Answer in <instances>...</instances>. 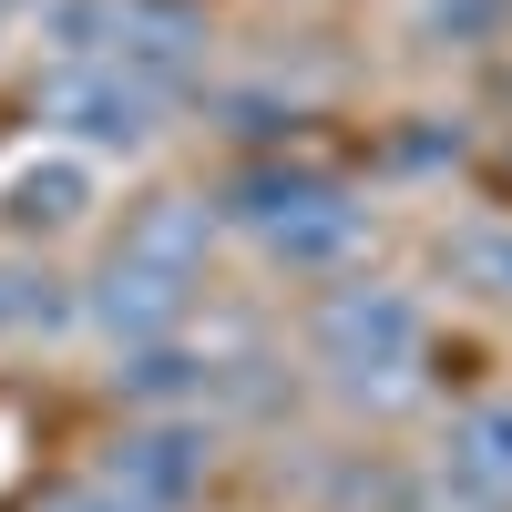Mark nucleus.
<instances>
[{"mask_svg":"<svg viewBox=\"0 0 512 512\" xmlns=\"http://www.w3.org/2000/svg\"><path fill=\"white\" fill-rule=\"evenodd\" d=\"M82 328V287L31 246H0V349H41V338Z\"/></svg>","mask_w":512,"mask_h":512,"instance_id":"obj_10","label":"nucleus"},{"mask_svg":"<svg viewBox=\"0 0 512 512\" xmlns=\"http://www.w3.org/2000/svg\"><path fill=\"white\" fill-rule=\"evenodd\" d=\"M113 72H134L144 93L185 103L205 93V62H216V21L195 11V0H123V31H113Z\"/></svg>","mask_w":512,"mask_h":512,"instance_id":"obj_7","label":"nucleus"},{"mask_svg":"<svg viewBox=\"0 0 512 512\" xmlns=\"http://www.w3.org/2000/svg\"><path fill=\"white\" fill-rule=\"evenodd\" d=\"M93 472L113 492H134L144 512H195L205 492H216V472H226V431L205 410H144V420H123V431L103 441Z\"/></svg>","mask_w":512,"mask_h":512,"instance_id":"obj_5","label":"nucleus"},{"mask_svg":"<svg viewBox=\"0 0 512 512\" xmlns=\"http://www.w3.org/2000/svg\"><path fill=\"white\" fill-rule=\"evenodd\" d=\"M216 226H236V236H246L256 256H267L277 277H308V287H328V277H349L359 256H369V236H379V205H369L359 185L318 175V164L246 154L236 175L216 185Z\"/></svg>","mask_w":512,"mask_h":512,"instance_id":"obj_3","label":"nucleus"},{"mask_svg":"<svg viewBox=\"0 0 512 512\" xmlns=\"http://www.w3.org/2000/svg\"><path fill=\"white\" fill-rule=\"evenodd\" d=\"M103 379H113V400L144 420V410H205L226 369H216V349H195V328H185V338H154V349H113Z\"/></svg>","mask_w":512,"mask_h":512,"instance_id":"obj_9","label":"nucleus"},{"mask_svg":"<svg viewBox=\"0 0 512 512\" xmlns=\"http://www.w3.org/2000/svg\"><path fill=\"white\" fill-rule=\"evenodd\" d=\"M216 195L205 185H154L123 205V226L103 236L93 277L82 287V328L103 349H154V338H185L195 328V297H205V267H216Z\"/></svg>","mask_w":512,"mask_h":512,"instance_id":"obj_1","label":"nucleus"},{"mask_svg":"<svg viewBox=\"0 0 512 512\" xmlns=\"http://www.w3.org/2000/svg\"><path fill=\"white\" fill-rule=\"evenodd\" d=\"M420 41H441V52H492V41H512V0H420Z\"/></svg>","mask_w":512,"mask_h":512,"instance_id":"obj_13","label":"nucleus"},{"mask_svg":"<svg viewBox=\"0 0 512 512\" xmlns=\"http://www.w3.org/2000/svg\"><path fill=\"white\" fill-rule=\"evenodd\" d=\"M164 93H144L134 72L113 62H41L31 72V123L41 134H62V154H154L164 144Z\"/></svg>","mask_w":512,"mask_h":512,"instance_id":"obj_4","label":"nucleus"},{"mask_svg":"<svg viewBox=\"0 0 512 512\" xmlns=\"http://www.w3.org/2000/svg\"><path fill=\"white\" fill-rule=\"evenodd\" d=\"M451 267L472 297H492V308H512V216H482V226H461L451 236Z\"/></svg>","mask_w":512,"mask_h":512,"instance_id":"obj_12","label":"nucleus"},{"mask_svg":"<svg viewBox=\"0 0 512 512\" xmlns=\"http://www.w3.org/2000/svg\"><path fill=\"white\" fill-rule=\"evenodd\" d=\"M420 492L441 512H512V390H482L441 420Z\"/></svg>","mask_w":512,"mask_h":512,"instance_id":"obj_6","label":"nucleus"},{"mask_svg":"<svg viewBox=\"0 0 512 512\" xmlns=\"http://www.w3.org/2000/svg\"><path fill=\"white\" fill-rule=\"evenodd\" d=\"M297 349H308V369H318L328 400L400 410V400H420V369H431V297H420L410 277L349 267V277H328L308 297Z\"/></svg>","mask_w":512,"mask_h":512,"instance_id":"obj_2","label":"nucleus"},{"mask_svg":"<svg viewBox=\"0 0 512 512\" xmlns=\"http://www.w3.org/2000/svg\"><path fill=\"white\" fill-rule=\"evenodd\" d=\"M31 512H144L134 492H113L103 472H72V482H52V492H41Z\"/></svg>","mask_w":512,"mask_h":512,"instance_id":"obj_14","label":"nucleus"},{"mask_svg":"<svg viewBox=\"0 0 512 512\" xmlns=\"http://www.w3.org/2000/svg\"><path fill=\"white\" fill-rule=\"evenodd\" d=\"M93 205H103V175H93V164H82V154H41V164H21V175L0 185V236L41 256L52 236H72L82 216H93Z\"/></svg>","mask_w":512,"mask_h":512,"instance_id":"obj_8","label":"nucleus"},{"mask_svg":"<svg viewBox=\"0 0 512 512\" xmlns=\"http://www.w3.org/2000/svg\"><path fill=\"white\" fill-rule=\"evenodd\" d=\"M0 31H11V21H0Z\"/></svg>","mask_w":512,"mask_h":512,"instance_id":"obj_16","label":"nucleus"},{"mask_svg":"<svg viewBox=\"0 0 512 512\" xmlns=\"http://www.w3.org/2000/svg\"><path fill=\"white\" fill-rule=\"evenodd\" d=\"M472 154V113H410L390 134V175H451Z\"/></svg>","mask_w":512,"mask_h":512,"instance_id":"obj_11","label":"nucleus"},{"mask_svg":"<svg viewBox=\"0 0 512 512\" xmlns=\"http://www.w3.org/2000/svg\"><path fill=\"white\" fill-rule=\"evenodd\" d=\"M11 11H31V0H0V21H11Z\"/></svg>","mask_w":512,"mask_h":512,"instance_id":"obj_15","label":"nucleus"}]
</instances>
